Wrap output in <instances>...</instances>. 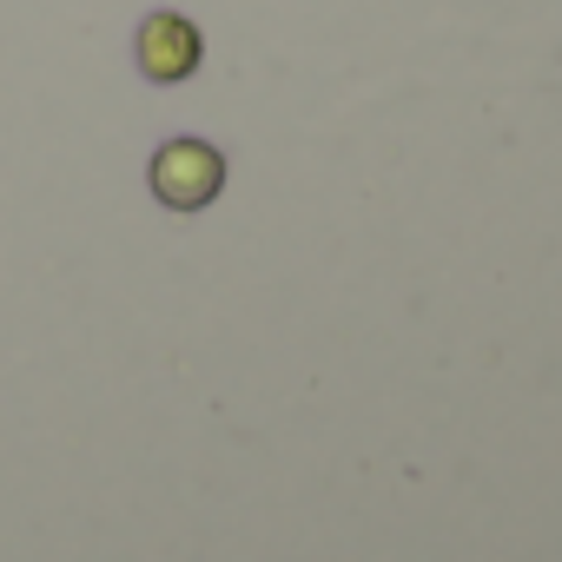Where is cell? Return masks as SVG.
Segmentation results:
<instances>
[{
	"mask_svg": "<svg viewBox=\"0 0 562 562\" xmlns=\"http://www.w3.org/2000/svg\"><path fill=\"white\" fill-rule=\"evenodd\" d=\"M153 192H159V205H172V212L212 205V199L225 192V159H218V146H205V139H166V146L153 153Z\"/></svg>",
	"mask_w": 562,
	"mask_h": 562,
	"instance_id": "cell-1",
	"label": "cell"
},
{
	"mask_svg": "<svg viewBox=\"0 0 562 562\" xmlns=\"http://www.w3.org/2000/svg\"><path fill=\"white\" fill-rule=\"evenodd\" d=\"M133 54H139V74L146 80H159V87H172V80H186L192 67H199V27L186 21V14H146V27H139V41H133Z\"/></svg>",
	"mask_w": 562,
	"mask_h": 562,
	"instance_id": "cell-2",
	"label": "cell"
}]
</instances>
